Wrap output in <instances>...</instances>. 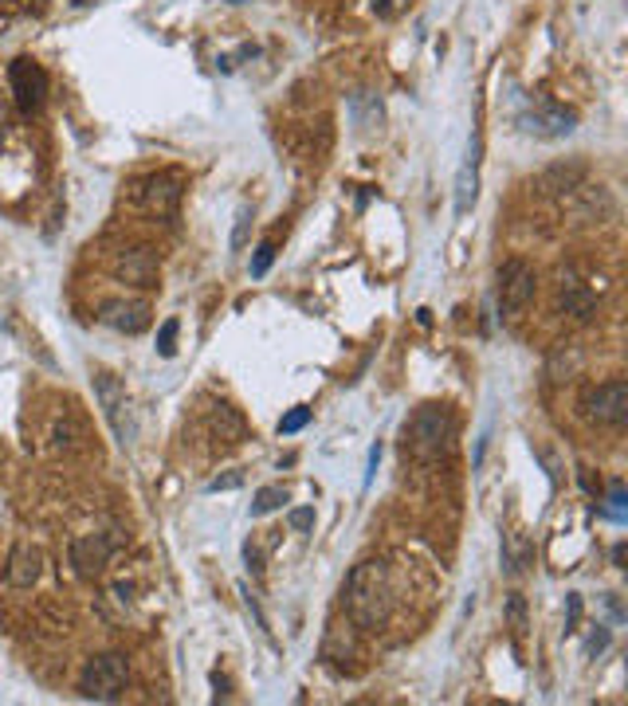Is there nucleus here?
I'll list each match as a JSON object with an SVG mask.
<instances>
[{"instance_id": "obj_1", "label": "nucleus", "mask_w": 628, "mask_h": 706, "mask_svg": "<svg viewBox=\"0 0 628 706\" xmlns=\"http://www.w3.org/2000/svg\"><path fill=\"white\" fill-rule=\"evenodd\" d=\"M342 609L346 620L361 632H377L385 628V620L392 616V581H389V565L385 561H361L353 565L346 585H342Z\"/></svg>"}, {"instance_id": "obj_2", "label": "nucleus", "mask_w": 628, "mask_h": 706, "mask_svg": "<svg viewBox=\"0 0 628 706\" xmlns=\"http://www.w3.org/2000/svg\"><path fill=\"white\" fill-rule=\"evenodd\" d=\"M456 436V416L448 404H420L405 424V452L417 460H440Z\"/></svg>"}, {"instance_id": "obj_3", "label": "nucleus", "mask_w": 628, "mask_h": 706, "mask_svg": "<svg viewBox=\"0 0 628 706\" xmlns=\"http://www.w3.org/2000/svg\"><path fill=\"white\" fill-rule=\"evenodd\" d=\"M130 683V663L122 652H103L95 660H87L83 675H78V694L95 702H114Z\"/></svg>"}, {"instance_id": "obj_4", "label": "nucleus", "mask_w": 628, "mask_h": 706, "mask_svg": "<svg viewBox=\"0 0 628 706\" xmlns=\"http://www.w3.org/2000/svg\"><path fill=\"white\" fill-rule=\"evenodd\" d=\"M95 396L103 404V416L111 424V432L118 436L122 447H134L137 440V420H134V409H130V396H126V385L118 381L114 373H95Z\"/></svg>"}, {"instance_id": "obj_5", "label": "nucleus", "mask_w": 628, "mask_h": 706, "mask_svg": "<svg viewBox=\"0 0 628 706\" xmlns=\"http://www.w3.org/2000/svg\"><path fill=\"white\" fill-rule=\"evenodd\" d=\"M8 83H12V98L20 106V114H39L47 103V71L36 59H12L8 67Z\"/></svg>"}, {"instance_id": "obj_6", "label": "nucleus", "mask_w": 628, "mask_h": 706, "mask_svg": "<svg viewBox=\"0 0 628 706\" xmlns=\"http://www.w3.org/2000/svg\"><path fill=\"white\" fill-rule=\"evenodd\" d=\"M534 291H538V275L534 267L523 263V260H507L499 267V311L503 314H518L534 303Z\"/></svg>"}, {"instance_id": "obj_7", "label": "nucleus", "mask_w": 628, "mask_h": 706, "mask_svg": "<svg viewBox=\"0 0 628 706\" xmlns=\"http://www.w3.org/2000/svg\"><path fill=\"white\" fill-rule=\"evenodd\" d=\"M585 416L593 424L621 428L628 420V385L624 381H605L585 393Z\"/></svg>"}, {"instance_id": "obj_8", "label": "nucleus", "mask_w": 628, "mask_h": 706, "mask_svg": "<svg viewBox=\"0 0 628 706\" xmlns=\"http://www.w3.org/2000/svg\"><path fill=\"white\" fill-rule=\"evenodd\" d=\"M111 553H114L111 534H78L71 542V565L78 577H98L103 565L111 561Z\"/></svg>"}, {"instance_id": "obj_9", "label": "nucleus", "mask_w": 628, "mask_h": 706, "mask_svg": "<svg viewBox=\"0 0 628 706\" xmlns=\"http://www.w3.org/2000/svg\"><path fill=\"white\" fill-rule=\"evenodd\" d=\"M137 201L150 208L153 216H173L177 204H181V177H173V173L145 177V181L137 185Z\"/></svg>"}, {"instance_id": "obj_10", "label": "nucleus", "mask_w": 628, "mask_h": 706, "mask_svg": "<svg viewBox=\"0 0 628 706\" xmlns=\"http://www.w3.org/2000/svg\"><path fill=\"white\" fill-rule=\"evenodd\" d=\"M577 118L562 111V106H538V111H523L518 114V130L530 137H566L574 134Z\"/></svg>"}, {"instance_id": "obj_11", "label": "nucleus", "mask_w": 628, "mask_h": 706, "mask_svg": "<svg viewBox=\"0 0 628 706\" xmlns=\"http://www.w3.org/2000/svg\"><path fill=\"white\" fill-rule=\"evenodd\" d=\"M479 154H483V142H479V134H471V142L464 149V162H459V173H456V212L459 216H467L479 201Z\"/></svg>"}, {"instance_id": "obj_12", "label": "nucleus", "mask_w": 628, "mask_h": 706, "mask_svg": "<svg viewBox=\"0 0 628 706\" xmlns=\"http://www.w3.org/2000/svg\"><path fill=\"white\" fill-rule=\"evenodd\" d=\"M98 318L118 334H142L150 326V306L142 298H111V303H103Z\"/></svg>"}, {"instance_id": "obj_13", "label": "nucleus", "mask_w": 628, "mask_h": 706, "mask_svg": "<svg viewBox=\"0 0 628 706\" xmlns=\"http://www.w3.org/2000/svg\"><path fill=\"white\" fill-rule=\"evenodd\" d=\"M558 306H562V314L577 318V322L593 318V311H597V295L582 283V275H577L574 267L562 271V283H558Z\"/></svg>"}, {"instance_id": "obj_14", "label": "nucleus", "mask_w": 628, "mask_h": 706, "mask_svg": "<svg viewBox=\"0 0 628 706\" xmlns=\"http://www.w3.org/2000/svg\"><path fill=\"white\" fill-rule=\"evenodd\" d=\"M350 122H353V130H358V134L381 130V122H385V103H381V95L353 91L350 95Z\"/></svg>"}, {"instance_id": "obj_15", "label": "nucleus", "mask_w": 628, "mask_h": 706, "mask_svg": "<svg viewBox=\"0 0 628 706\" xmlns=\"http://www.w3.org/2000/svg\"><path fill=\"white\" fill-rule=\"evenodd\" d=\"M39 573H44V553H39L36 545H16L12 558H8V581H12L16 589H32L39 581Z\"/></svg>"}, {"instance_id": "obj_16", "label": "nucleus", "mask_w": 628, "mask_h": 706, "mask_svg": "<svg viewBox=\"0 0 628 706\" xmlns=\"http://www.w3.org/2000/svg\"><path fill=\"white\" fill-rule=\"evenodd\" d=\"M212 432L224 444H244L248 440V420L232 409V404H212Z\"/></svg>"}, {"instance_id": "obj_17", "label": "nucleus", "mask_w": 628, "mask_h": 706, "mask_svg": "<svg viewBox=\"0 0 628 706\" xmlns=\"http://www.w3.org/2000/svg\"><path fill=\"white\" fill-rule=\"evenodd\" d=\"M118 275H122V279H130V283H137V287H153L157 263H153L150 252H126L122 263H118Z\"/></svg>"}, {"instance_id": "obj_18", "label": "nucleus", "mask_w": 628, "mask_h": 706, "mask_svg": "<svg viewBox=\"0 0 628 706\" xmlns=\"http://www.w3.org/2000/svg\"><path fill=\"white\" fill-rule=\"evenodd\" d=\"M353 655H358V648H353L350 632H346V628H334V632L326 635V648H322V660L346 671V660H353Z\"/></svg>"}, {"instance_id": "obj_19", "label": "nucleus", "mask_w": 628, "mask_h": 706, "mask_svg": "<svg viewBox=\"0 0 628 706\" xmlns=\"http://www.w3.org/2000/svg\"><path fill=\"white\" fill-rule=\"evenodd\" d=\"M530 561V542L523 538V534H503V569L515 577V573H523V565Z\"/></svg>"}, {"instance_id": "obj_20", "label": "nucleus", "mask_w": 628, "mask_h": 706, "mask_svg": "<svg viewBox=\"0 0 628 706\" xmlns=\"http://www.w3.org/2000/svg\"><path fill=\"white\" fill-rule=\"evenodd\" d=\"M283 503H287V486H260L252 499V519H263V514L279 511Z\"/></svg>"}, {"instance_id": "obj_21", "label": "nucleus", "mask_w": 628, "mask_h": 706, "mask_svg": "<svg viewBox=\"0 0 628 706\" xmlns=\"http://www.w3.org/2000/svg\"><path fill=\"white\" fill-rule=\"evenodd\" d=\"M252 220H255V212H252V204H240L236 208V224H232V240H228V247H232V255H240L244 247H248V240H252Z\"/></svg>"}, {"instance_id": "obj_22", "label": "nucleus", "mask_w": 628, "mask_h": 706, "mask_svg": "<svg viewBox=\"0 0 628 706\" xmlns=\"http://www.w3.org/2000/svg\"><path fill=\"white\" fill-rule=\"evenodd\" d=\"M177 330H181V322H177V318L161 322V330H157V357H173L177 353Z\"/></svg>"}, {"instance_id": "obj_23", "label": "nucleus", "mask_w": 628, "mask_h": 706, "mask_svg": "<svg viewBox=\"0 0 628 706\" xmlns=\"http://www.w3.org/2000/svg\"><path fill=\"white\" fill-rule=\"evenodd\" d=\"M275 263V240H263L260 247H255V260H252V275L255 279H263L268 275V267Z\"/></svg>"}, {"instance_id": "obj_24", "label": "nucleus", "mask_w": 628, "mask_h": 706, "mask_svg": "<svg viewBox=\"0 0 628 706\" xmlns=\"http://www.w3.org/2000/svg\"><path fill=\"white\" fill-rule=\"evenodd\" d=\"M307 420H310V409H291V412L279 420V436H294V432H302V428H307Z\"/></svg>"}, {"instance_id": "obj_25", "label": "nucleus", "mask_w": 628, "mask_h": 706, "mask_svg": "<svg viewBox=\"0 0 628 706\" xmlns=\"http://www.w3.org/2000/svg\"><path fill=\"white\" fill-rule=\"evenodd\" d=\"M409 12V0H373V16L377 20H397Z\"/></svg>"}, {"instance_id": "obj_26", "label": "nucleus", "mask_w": 628, "mask_h": 706, "mask_svg": "<svg viewBox=\"0 0 628 706\" xmlns=\"http://www.w3.org/2000/svg\"><path fill=\"white\" fill-rule=\"evenodd\" d=\"M287 522H291V530L307 534L310 526H314V511H307V506H299V511H291V514H287Z\"/></svg>"}, {"instance_id": "obj_27", "label": "nucleus", "mask_w": 628, "mask_h": 706, "mask_svg": "<svg viewBox=\"0 0 628 706\" xmlns=\"http://www.w3.org/2000/svg\"><path fill=\"white\" fill-rule=\"evenodd\" d=\"M240 483H244V475H240V471H232V475H220V479H212V483H209V491H212V494H220V491H236Z\"/></svg>"}, {"instance_id": "obj_28", "label": "nucleus", "mask_w": 628, "mask_h": 706, "mask_svg": "<svg viewBox=\"0 0 628 706\" xmlns=\"http://www.w3.org/2000/svg\"><path fill=\"white\" fill-rule=\"evenodd\" d=\"M377 460H381V447L373 444V447H369V471H366V483L373 479V471H377Z\"/></svg>"}, {"instance_id": "obj_29", "label": "nucleus", "mask_w": 628, "mask_h": 706, "mask_svg": "<svg viewBox=\"0 0 628 706\" xmlns=\"http://www.w3.org/2000/svg\"><path fill=\"white\" fill-rule=\"evenodd\" d=\"M4 130H8V106H4V98H0V145H4Z\"/></svg>"}, {"instance_id": "obj_30", "label": "nucleus", "mask_w": 628, "mask_h": 706, "mask_svg": "<svg viewBox=\"0 0 628 706\" xmlns=\"http://www.w3.org/2000/svg\"><path fill=\"white\" fill-rule=\"evenodd\" d=\"M613 561H616V569H624V542L613 550Z\"/></svg>"}, {"instance_id": "obj_31", "label": "nucleus", "mask_w": 628, "mask_h": 706, "mask_svg": "<svg viewBox=\"0 0 628 706\" xmlns=\"http://www.w3.org/2000/svg\"><path fill=\"white\" fill-rule=\"evenodd\" d=\"M228 4H248V0H228Z\"/></svg>"}]
</instances>
